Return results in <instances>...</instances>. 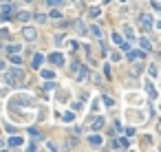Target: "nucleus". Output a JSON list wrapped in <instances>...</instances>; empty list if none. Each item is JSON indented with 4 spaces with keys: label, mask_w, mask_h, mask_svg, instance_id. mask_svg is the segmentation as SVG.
<instances>
[{
    "label": "nucleus",
    "mask_w": 161,
    "mask_h": 152,
    "mask_svg": "<svg viewBox=\"0 0 161 152\" xmlns=\"http://www.w3.org/2000/svg\"><path fill=\"white\" fill-rule=\"evenodd\" d=\"M22 80H25V73H22L20 68H9V71H5V82H7L9 86H20Z\"/></svg>",
    "instance_id": "f257e3e1"
},
{
    "label": "nucleus",
    "mask_w": 161,
    "mask_h": 152,
    "mask_svg": "<svg viewBox=\"0 0 161 152\" xmlns=\"http://www.w3.org/2000/svg\"><path fill=\"white\" fill-rule=\"evenodd\" d=\"M22 38L29 40V42H33V40L38 38V31H35L33 27H25V29H22Z\"/></svg>",
    "instance_id": "f03ea898"
},
{
    "label": "nucleus",
    "mask_w": 161,
    "mask_h": 152,
    "mask_svg": "<svg viewBox=\"0 0 161 152\" xmlns=\"http://www.w3.org/2000/svg\"><path fill=\"white\" fill-rule=\"evenodd\" d=\"M11 11H13V7L7 2V5H5V9L0 11V22H9V18H11Z\"/></svg>",
    "instance_id": "7ed1b4c3"
},
{
    "label": "nucleus",
    "mask_w": 161,
    "mask_h": 152,
    "mask_svg": "<svg viewBox=\"0 0 161 152\" xmlns=\"http://www.w3.org/2000/svg\"><path fill=\"white\" fill-rule=\"evenodd\" d=\"M139 24H141L144 29H150V27H152V16H150V13H141V16H139Z\"/></svg>",
    "instance_id": "20e7f679"
},
{
    "label": "nucleus",
    "mask_w": 161,
    "mask_h": 152,
    "mask_svg": "<svg viewBox=\"0 0 161 152\" xmlns=\"http://www.w3.org/2000/svg\"><path fill=\"white\" fill-rule=\"evenodd\" d=\"M53 64H58V66H64V55L60 53V51H55V53H51V58H49Z\"/></svg>",
    "instance_id": "39448f33"
},
{
    "label": "nucleus",
    "mask_w": 161,
    "mask_h": 152,
    "mask_svg": "<svg viewBox=\"0 0 161 152\" xmlns=\"http://www.w3.org/2000/svg\"><path fill=\"white\" fill-rule=\"evenodd\" d=\"M141 58H146V53H144V51H128V62L141 60Z\"/></svg>",
    "instance_id": "423d86ee"
},
{
    "label": "nucleus",
    "mask_w": 161,
    "mask_h": 152,
    "mask_svg": "<svg viewBox=\"0 0 161 152\" xmlns=\"http://www.w3.org/2000/svg\"><path fill=\"white\" fill-rule=\"evenodd\" d=\"M22 143H25V139L18 137V135H13V137L9 139V148H22Z\"/></svg>",
    "instance_id": "0eeeda50"
},
{
    "label": "nucleus",
    "mask_w": 161,
    "mask_h": 152,
    "mask_svg": "<svg viewBox=\"0 0 161 152\" xmlns=\"http://www.w3.org/2000/svg\"><path fill=\"white\" fill-rule=\"evenodd\" d=\"M88 143H90V148H99L102 145V137L99 135H90L88 137Z\"/></svg>",
    "instance_id": "6e6552de"
},
{
    "label": "nucleus",
    "mask_w": 161,
    "mask_h": 152,
    "mask_svg": "<svg viewBox=\"0 0 161 152\" xmlns=\"http://www.w3.org/2000/svg\"><path fill=\"white\" fill-rule=\"evenodd\" d=\"M77 71H80V75H77V80H80V82H84V80L88 77V68H86V66H77Z\"/></svg>",
    "instance_id": "1a4fd4ad"
},
{
    "label": "nucleus",
    "mask_w": 161,
    "mask_h": 152,
    "mask_svg": "<svg viewBox=\"0 0 161 152\" xmlns=\"http://www.w3.org/2000/svg\"><path fill=\"white\" fill-rule=\"evenodd\" d=\"M42 62H44V55H42V53H35V58H33V68H40Z\"/></svg>",
    "instance_id": "9d476101"
},
{
    "label": "nucleus",
    "mask_w": 161,
    "mask_h": 152,
    "mask_svg": "<svg viewBox=\"0 0 161 152\" xmlns=\"http://www.w3.org/2000/svg\"><path fill=\"white\" fill-rule=\"evenodd\" d=\"M75 29H77V33H80V35H84V33H86V27H84V22H82V20H77V22H75Z\"/></svg>",
    "instance_id": "9b49d317"
},
{
    "label": "nucleus",
    "mask_w": 161,
    "mask_h": 152,
    "mask_svg": "<svg viewBox=\"0 0 161 152\" xmlns=\"http://www.w3.org/2000/svg\"><path fill=\"white\" fill-rule=\"evenodd\" d=\"M146 90H148V95H150V97H152V99H154V97H157V90H154V86H152V84H150V82H146Z\"/></svg>",
    "instance_id": "f8f14e48"
},
{
    "label": "nucleus",
    "mask_w": 161,
    "mask_h": 152,
    "mask_svg": "<svg viewBox=\"0 0 161 152\" xmlns=\"http://www.w3.org/2000/svg\"><path fill=\"white\" fill-rule=\"evenodd\" d=\"M29 18H31V13H29V11H20V13H18V20H20V22H27Z\"/></svg>",
    "instance_id": "ddd939ff"
},
{
    "label": "nucleus",
    "mask_w": 161,
    "mask_h": 152,
    "mask_svg": "<svg viewBox=\"0 0 161 152\" xmlns=\"http://www.w3.org/2000/svg\"><path fill=\"white\" fill-rule=\"evenodd\" d=\"M102 126H104V119H102V117H97V119H95V123L90 126V128H93V130H99Z\"/></svg>",
    "instance_id": "4468645a"
},
{
    "label": "nucleus",
    "mask_w": 161,
    "mask_h": 152,
    "mask_svg": "<svg viewBox=\"0 0 161 152\" xmlns=\"http://www.w3.org/2000/svg\"><path fill=\"white\" fill-rule=\"evenodd\" d=\"M40 73H42V77H47V80H51L53 75H55V73H53V71H49V68H44V71H40Z\"/></svg>",
    "instance_id": "2eb2a0df"
},
{
    "label": "nucleus",
    "mask_w": 161,
    "mask_h": 152,
    "mask_svg": "<svg viewBox=\"0 0 161 152\" xmlns=\"http://www.w3.org/2000/svg\"><path fill=\"white\" fill-rule=\"evenodd\" d=\"M115 143H117V148H130L128 139H119V141H115Z\"/></svg>",
    "instance_id": "dca6fc26"
},
{
    "label": "nucleus",
    "mask_w": 161,
    "mask_h": 152,
    "mask_svg": "<svg viewBox=\"0 0 161 152\" xmlns=\"http://www.w3.org/2000/svg\"><path fill=\"white\" fill-rule=\"evenodd\" d=\"M11 64L20 66V64H22V55H11Z\"/></svg>",
    "instance_id": "f3484780"
},
{
    "label": "nucleus",
    "mask_w": 161,
    "mask_h": 152,
    "mask_svg": "<svg viewBox=\"0 0 161 152\" xmlns=\"http://www.w3.org/2000/svg\"><path fill=\"white\" fill-rule=\"evenodd\" d=\"M5 130H7L9 135H16V132H18V130H16V126H11V123H7V126H5Z\"/></svg>",
    "instance_id": "a211bd4d"
},
{
    "label": "nucleus",
    "mask_w": 161,
    "mask_h": 152,
    "mask_svg": "<svg viewBox=\"0 0 161 152\" xmlns=\"http://www.w3.org/2000/svg\"><path fill=\"white\" fill-rule=\"evenodd\" d=\"M47 2H49L51 7H60V5H64V0H47Z\"/></svg>",
    "instance_id": "6ab92c4d"
},
{
    "label": "nucleus",
    "mask_w": 161,
    "mask_h": 152,
    "mask_svg": "<svg viewBox=\"0 0 161 152\" xmlns=\"http://www.w3.org/2000/svg\"><path fill=\"white\" fill-rule=\"evenodd\" d=\"M141 48H144V51H150V42H148L146 38H141Z\"/></svg>",
    "instance_id": "aec40b11"
},
{
    "label": "nucleus",
    "mask_w": 161,
    "mask_h": 152,
    "mask_svg": "<svg viewBox=\"0 0 161 152\" xmlns=\"http://www.w3.org/2000/svg\"><path fill=\"white\" fill-rule=\"evenodd\" d=\"M113 42H115V44H122V42H124V38H122L119 33H115V35H113Z\"/></svg>",
    "instance_id": "412c9836"
},
{
    "label": "nucleus",
    "mask_w": 161,
    "mask_h": 152,
    "mask_svg": "<svg viewBox=\"0 0 161 152\" xmlns=\"http://www.w3.org/2000/svg\"><path fill=\"white\" fill-rule=\"evenodd\" d=\"M90 33H93L95 38H99V35H102V31H99V27H90Z\"/></svg>",
    "instance_id": "4be33fe9"
},
{
    "label": "nucleus",
    "mask_w": 161,
    "mask_h": 152,
    "mask_svg": "<svg viewBox=\"0 0 161 152\" xmlns=\"http://www.w3.org/2000/svg\"><path fill=\"white\" fill-rule=\"evenodd\" d=\"M124 33L128 35V40H132V29L128 27V24H126V27H124Z\"/></svg>",
    "instance_id": "5701e85b"
},
{
    "label": "nucleus",
    "mask_w": 161,
    "mask_h": 152,
    "mask_svg": "<svg viewBox=\"0 0 161 152\" xmlns=\"http://www.w3.org/2000/svg\"><path fill=\"white\" fill-rule=\"evenodd\" d=\"M35 20H38V22H47V16H44V13H38Z\"/></svg>",
    "instance_id": "b1692460"
},
{
    "label": "nucleus",
    "mask_w": 161,
    "mask_h": 152,
    "mask_svg": "<svg viewBox=\"0 0 161 152\" xmlns=\"http://www.w3.org/2000/svg\"><path fill=\"white\" fill-rule=\"evenodd\" d=\"M51 18H55V20H62V13H60V11H51Z\"/></svg>",
    "instance_id": "393cba45"
},
{
    "label": "nucleus",
    "mask_w": 161,
    "mask_h": 152,
    "mask_svg": "<svg viewBox=\"0 0 161 152\" xmlns=\"http://www.w3.org/2000/svg\"><path fill=\"white\" fill-rule=\"evenodd\" d=\"M7 51H9V53H18V51H20V46H16V44H13V46H9Z\"/></svg>",
    "instance_id": "a878e982"
},
{
    "label": "nucleus",
    "mask_w": 161,
    "mask_h": 152,
    "mask_svg": "<svg viewBox=\"0 0 161 152\" xmlns=\"http://www.w3.org/2000/svg\"><path fill=\"white\" fill-rule=\"evenodd\" d=\"M73 117H75L73 113H66V115H64V121H73Z\"/></svg>",
    "instance_id": "bb28decb"
},
{
    "label": "nucleus",
    "mask_w": 161,
    "mask_h": 152,
    "mask_svg": "<svg viewBox=\"0 0 161 152\" xmlns=\"http://www.w3.org/2000/svg\"><path fill=\"white\" fill-rule=\"evenodd\" d=\"M62 42H64V35H62V33H60V35H55V44H62Z\"/></svg>",
    "instance_id": "cd10ccee"
},
{
    "label": "nucleus",
    "mask_w": 161,
    "mask_h": 152,
    "mask_svg": "<svg viewBox=\"0 0 161 152\" xmlns=\"http://www.w3.org/2000/svg\"><path fill=\"white\" fill-rule=\"evenodd\" d=\"M104 104H106V106H113V104H115V101H113L110 97H104Z\"/></svg>",
    "instance_id": "c85d7f7f"
},
{
    "label": "nucleus",
    "mask_w": 161,
    "mask_h": 152,
    "mask_svg": "<svg viewBox=\"0 0 161 152\" xmlns=\"http://www.w3.org/2000/svg\"><path fill=\"white\" fill-rule=\"evenodd\" d=\"M119 58H122V55H119V53H110V60H113V62H117V60H119Z\"/></svg>",
    "instance_id": "c756f323"
},
{
    "label": "nucleus",
    "mask_w": 161,
    "mask_h": 152,
    "mask_svg": "<svg viewBox=\"0 0 161 152\" xmlns=\"http://www.w3.org/2000/svg\"><path fill=\"white\" fill-rule=\"evenodd\" d=\"M44 90H53V82H47V84H44Z\"/></svg>",
    "instance_id": "7c9ffc66"
},
{
    "label": "nucleus",
    "mask_w": 161,
    "mask_h": 152,
    "mask_svg": "<svg viewBox=\"0 0 161 152\" xmlns=\"http://www.w3.org/2000/svg\"><path fill=\"white\" fill-rule=\"evenodd\" d=\"M104 75H106V77H110V66H108V64L104 66Z\"/></svg>",
    "instance_id": "2f4dec72"
},
{
    "label": "nucleus",
    "mask_w": 161,
    "mask_h": 152,
    "mask_svg": "<svg viewBox=\"0 0 161 152\" xmlns=\"http://www.w3.org/2000/svg\"><path fill=\"white\" fill-rule=\"evenodd\" d=\"M0 38H7V29H0Z\"/></svg>",
    "instance_id": "473e14b6"
},
{
    "label": "nucleus",
    "mask_w": 161,
    "mask_h": 152,
    "mask_svg": "<svg viewBox=\"0 0 161 152\" xmlns=\"http://www.w3.org/2000/svg\"><path fill=\"white\" fill-rule=\"evenodd\" d=\"M154 27H157V29H161V20H159V22H157V24H154Z\"/></svg>",
    "instance_id": "72a5a7b5"
},
{
    "label": "nucleus",
    "mask_w": 161,
    "mask_h": 152,
    "mask_svg": "<svg viewBox=\"0 0 161 152\" xmlns=\"http://www.w3.org/2000/svg\"><path fill=\"white\" fill-rule=\"evenodd\" d=\"M0 68H5V64H2V62H0Z\"/></svg>",
    "instance_id": "f704fd0d"
},
{
    "label": "nucleus",
    "mask_w": 161,
    "mask_h": 152,
    "mask_svg": "<svg viewBox=\"0 0 161 152\" xmlns=\"http://www.w3.org/2000/svg\"><path fill=\"white\" fill-rule=\"evenodd\" d=\"M159 132H161V123H159Z\"/></svg>",
    "instance_id": "c9c22d12"
},
{
    "label": "nucleus",
    "mask_w": 161,
    "mask_h": 152,
    "mask_svg": "<svg viewBox=\"0 0 161 152\" xmlns=\"http://www.w3.org/2000/svg\"><path fill=\"white\" fill-rule=\"evenodd\" d=\"M2 2H9V0H2Z\"/></svg>",
    "instance_id": "e433bc0d"
},
{
    "label": "nucleus",
    "mask_w": 161,
    "mask_h": 152,
    "mask_svg": "<svg viewBox=\"0 0 161 152\" xmlns=\"http://www.w3.org/2000/svg\"><path fill=\"white\" fill-rule=\"evenodd\" d=\"M106 2H108V0H106Z\"/></svg>",
    "instance_id": "4c0bfd02"
}]
</instances>
